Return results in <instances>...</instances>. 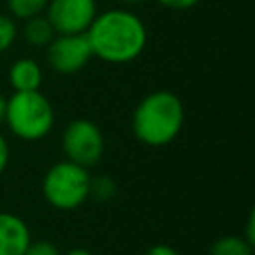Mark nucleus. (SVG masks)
Returning <instances> with one entry per match:
<instances>
[{"instance_id": "obj_4", "label": "nucleus", "mask_w": 255, "mask_h": 255, "mask_svg": "<svg viewBox=\"0 0 255 255\" xmlns=\"http://www.w3.org/2000/svg\"><path fill=\"white\" fill-rule=\"evenodd\" d=\"M90 181L92 175L88 167L64 159L44 173L42 195L54 209L72 211L90 197Z\"/></svg>"}, {"instance_id": "obj_20", "label": "nucleus", "mask_w": 255, "mask_h": 255, "mask_svg": "<svg viewBox=\"0 0 255 255\" xmlns=\"http://www.w3.org/2000/svg\"><path fill=\"white\" fill-rule=\"evenodd\" d=\"M64 255H94V253L88 251V249H84V247H76V249H70V251L64 253Z\"/></svg>"}, {"instance_id": "obj_5", "label": "nucleus", "mask_w": 255, "mask_h": 255, "mask_svg": "<svg viewBox=\"0 0 255 255\" xmlns=\"http://www.w3.org/2000/svg\"><path fill=\"white\" fill-rule=\"evenodd\" d=\"M104 147V133L96 122L78 118L66 126L62 135V149L68 161H74L82 167H92L102 159Z\"/></svg>"}, {"instance_id": "obj_10", "label": "nucleus", "mask_w": 255, "mask_h": 255, "mask_svg": "<svg viewBox=\"0 0 255 255\" xmlns=\"http://www.w3.org/2000/svg\"><path fill=\"white\" fill-rule=\"evenodd\" d=\"M24 22H26V26H24V30H22L24 40H26L30 46H34V48H46V46L52 42V38L56 36L52 24H50L48 18L42 16V14L30 18V20H24Z\"/></svg>"}, {"instance_id": "obj_11", "label": "nucleus", "mask_w": 255, "mask_h": 255, "mask_svg": "<svg viewBox=\"0 0 255 255\" xmlns=\"http://www.w3.org/2000/svg\"><path fill=\"white\" fill-rule=\"evenodd\" d=\"M209 255H253V245L243 235H225L209 247Z\"/></svg>"}, {"instance_id": "obj_21", "label": "nucleus", "mask_w": 255, "mask_h": 255, "mask_svg": "<svg viewBox=\"0 0 255 255\" xmlns=\"http://www.w3.org/2000/svg\"><path fill=\"white\" fill-rule=\"evenodd\" d=\"M4 114H6V98H4V94L0 92V124L4 122Z\"/></svg>"}, {"instance_id": "obj_19", "label": "nucleus", "mask_w": 255, "mask_h": 255, "mask_svg": "<svg viewBox=\"0 0 255 255\" xmlns=\"http://www.w3.org/2000/svg\"><path fill=\"white\" fill-rule=\"evenodd\" d=\"M253 227H255V215L251 213V215H249V219H247L245 235H243V239H245V241H249L251 245H255V233H253Z\"/></svg>"}, {"instance_id": "obj_14", "label": "nucleus", "mask_w": 255, "mask_h": 255, "mask_svg": "<svg viewBox=\"0 0 255 255\" xmlns=\"http://www.w3.org/2000/svg\"><path fill=\"white\" fill-rule=\"evenodd\" d=\"M16 36H18L16 20L10 14L0 12V54L12 48V44L16 42Z\"/></svg>"}, {"instance_id": "obj_6", "label": "nucleus", "mask_w": 255, "mask_h": 255, "mask_svg": "<svg viewBox=\"0 0 255 255\" xmlns=\"http://www.w3.org/2000/svg\"><path fill=\"white\" fill-rule=\"evenodd\" d=\"M46 18L56 34H86L98 16L96 0H48Z\"/></svg>"}, {"instance_id": "obj_17", "label": "nucleus", "mask_w": 255, "mask_h": 255, "mask_svg": "<svg viewBox=\"0 0 255 255\" xmlns=\"http://www.w3.org/2000/svg\"><path fill=\"white\" fill-rule=\"evenodd\" d=\"M8 159H10V145H8L6 137L0 133V175L4 173V169L8 165Z\"/></svg>"}, {"instance_id": "obj_12", "label": "nucleus", "mask_w": 255, "mask_h": 255, "mask_svg": "<svg viewBox=\"0 0 255 255\" xmlns=\"http://www.w3.org/2000/svg\"><path fill=\"white\" fill-rule=\"evenodd\" d=\"M6 4L14 20H30L46 10L48 0H6Z\"/></svg>"}, {"instance_id": "obj_3", "label": "nucleus", "mask_w": 255, "mask_h": 255, "mask_svg": "<svg viewBox=\"0 0 255 255\" xmlns=\"http://www.w3.org/2000/svg\"><path fill=\"white\" fill-rule=\"evenodd\" d=\"M4 122L16 137L24 141H38L52 131L56 114L50 100L40 90L14 92L6 100Z\"/></svg>"}, {"instance_id": "obj_13", "label": "nucleus", "mask_w": 255, "mask_h": 255, "mask_svg": "<svg viewBox=\"0 0 255 255\" xmlns=\"http://www.w3.org/2000/svg\"><path fill=\"white\" fill-rule=\"evenodd\" d=\"M116 181L108 175H100V177H92L90 181V195L96 197L98 201H110L116 197Z\"/></svg>"}, {"instance_id": "obj_22", "label": "nucleus", "mask_w": 255, "mask_h": 255, "mask_svg": "<svg viewBox=\"0 0 255 255\" xmlns=\"http://www.w3.org/2000/svg\"><path fill=\"white\" fill-rule=\"evenodd\" d=\"M118 2H122V4H126V6H133V4H141V2H145V0H118Z\"/></svg>"}, {"instance_id": "obj_16", "label": "nucleus", "mask_w": 255, "mask_h": 255, "mask_svg": "<svg viewBox=\"0 0 255 255\" xmlns=\"http://www.w3.org/2000/svg\"><path fill=\"white\" fill-rule=\"evenodd\" d=\"M161 6L171 8V10H187L199 4V0H157Z\"/></svg>"}, {"instance_id": "obj_8", "label": "nucleus", "mask_w": 255, "mask_h": 255, "mask_svg": "<svg viewBox=\"0 0 255 255\" xmlns=\"http://www.w3.org/2000/svg\"><path fill=\"white\" fill-rule=\"evenodd\" d=\"M32 235L26 221L14 213L0 211V255H24Z\"/></svg>"}, {"instance_id": "obj_1", "label": "nucleus", "mask_w": 255, "mask_h": 255, "mask_svg": "<svg viewBox=\"0 0 255 255\" xmlns=\"http://www.w3.org/2000/svg\"><path fill=\"white\" fill-rule=\"evenodd\" d=\"M86 38L92 56L108 64H128L145 50L147 30L143 20L128 8H110L94 18Z\"/></svg>"}, {"instance_id": "obj_18", "label": "nucleus", "mask_w": 255, "mask_h": 255, "mask_svg": "<svg viewBox=\"0 0 255 255\" xmlns=\"http://www.w3.org/2000/svg\"><path fill=\"white\" fill-rule=\"evenodd\" d=\"M143 255H179L171 245H165V243H157V245H151Z\"/></svg>"}, {"instance_id": "obj_9", "label": "nucleus", "mask_w": 255, "mask_h": 255, "mask_svg": "<svg viewBox=\"0 0 255 255\" xmlns=\"http://www.w3.org/2000/svg\"><path fill=\"white\" fill-rule=\"evenodd\" d=\"M44 80L42 68L32 58H18L8 70V82L14 92H34L40 90Z\"/></svg>"}, {"instance_id": "obj_15", "label": "nucleus", "mask_w": 255, "mask_h": 255, "mask_svg": "<svg viewBox=\"0 0 255 255\" xmlns=\"http://www.w3.org/2000/svg\"><path fill=\"white\" fill-rule=\"evenodd\" d=\"M24 255H62L58 247L50 241H30Z\"/></svg>"}, {"instance_id": "obj_7", "label": "nucleus", "mask_w": 255, "mask_h": 255, "mask_svg": "<svg viewBox=\"0 0 255 255\" xmlns=\"http://www.w3.org/2000/svg\"><path fill=\"white\" fill-rule=\"evenodd\" d=\"M92 58L86 34H56L46 46V60L58 74H76Z\"/></svg>"}, {"instance_id": "obj_2", "label": "nucleus", "mask_w": 255, "mask_h": 255, "mask_svg": "<svg viewBox=\"0 0 255 255\" xmlns=\"http://www.w3.org/2000/svg\"><path fill=\"white\" fill-rule=\"evenodd\" d=\"M183 120L185 110L179 96L169 90H155L135 106L131 128L135 139L143 145L163 147L179 135Z\"/></svg>"}]
</instances>
